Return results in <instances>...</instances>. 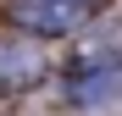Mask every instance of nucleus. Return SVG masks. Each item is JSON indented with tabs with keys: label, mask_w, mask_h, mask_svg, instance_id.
I'll use <instances>...</instances> for the list:
<instances>
[{
	"label": "nucleus",
	"mask_w": 122,
	"mask_h": 116,
	"mask_svg": "<svg viewBox=\"0 0 122 116\" xmlns=\"http://www.w3.org/2000/svg\"><path fill=\"white\" fill-rule=\"evenodd\" d=\"M0 72H39V50H28V44H11V50H0Z\"/></svg>",
	"instance_id": "obj_3"
},
{
	"label": "nucleus",
	"mask_w": 122,
	"mask_h": 116,
	"mask_svg": "<svg viewBox=\"0 0 122 116\" xmlns=\"http://www.w3.org/2000/svg\"><path fill=\"white\" fill-rule=\"evenodd\" d=\"M111 94H122V66H100L89 83H78V100L83 105H100V100H111Z\"/></svg>",
	"instance_id": "obj_2"
},
{
	"label": "nucleus",
	"mask_w": 122,
	"mask_h": 116,
	"mask_svg": "<svg viewBox=\"0 0 122 116\" xmlns=\"http://www.w3.org/2000/svg\"><path fill=\"white\" fill-rule=\"evenodd\" d=\"M17 17L28 28H39V33H61V28H72L83 17V0H22Z\"/></svg>",
	"instance_id": "obj_1"
}]
</instances>
